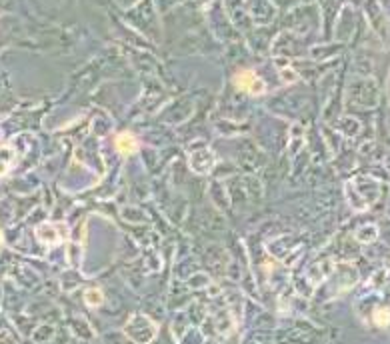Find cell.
Listing matches in <instances>:
<instances>
[{
  "instance_id": "obj_3",
  "label": "cell",
  "mask_w": 390,
  "mask_h": 344,
  "mask_svg": "<svg viewBox=\"0 0 390 344\" xmlns=\"http://www.w3.org/2000/svg\"><path fill=\"white\" fill-rule=\"evenodd\" d=\"M84 300H86L88 306H100L104 300L102 290H98V288H88V290L84 292Z\"/></svg>"
},
{
  "instance_id": "obj_5",
  "label": "cell",
  "mask_w": 390,
  "mask_h": 344,
  "mask_svg": "<svg viewBox=\"0 0 390 344\" xmlns=\"http://www.w3.org/2000/svg\"><path fill=\"white\" fill-rule=\"evenodd\" d=\"M12 162V150L10 148H0V174H4L8 170Z\"/></svg>"
},
{
  "instance_id": "obj_4",
  "label": "cell",
  "mask_w": 390,
  "mask_h": 344,
  "mask_svg": "<svg viewBox=\"0 0 390 344\" xmlns=\"http://www.w3.org/2000/svg\"><path fill=\"white\" fill-rule=\"evenodd\" d=\"M374 324H376V326H380V328L388 326L390 324V310L388 308H380V310H376V312H374Z\"/></svg>"
},
{
  "instance_id": "obj_1",
  "label": "cell",
  "mask_w": 390,
  "mask_h": 344,
  "mask_svg": "<svg viewBox=\"0 0 390 344\" xmlns=\"http://www.w3.org/2000/svg\"><path fill=\"white\" fill-rule=\"evenodd\" d=\"M234 84H236L240 90L248 92V94H262V92L266 90L264 82L260 80V78L256 76V72H252V70H242V72H238L236 78H234Z\"/></svg>"
},
{
  "instance_id": "obj_2",
  "label": "cell",
  "mask_w": 390,
  "mask_h": 344,
  "mask_svg": "<svg viewBox=\"0 0 390 344\" xmlns=\"http://www.w3.org/2000/svg\"><path fill=\"white\" fill-rule=\"evenodd\" d=\"M116 148L122 152V154H132L138 150V140L130 134V132H122L116 136Z\"/></svg>"
}]
</instances>
